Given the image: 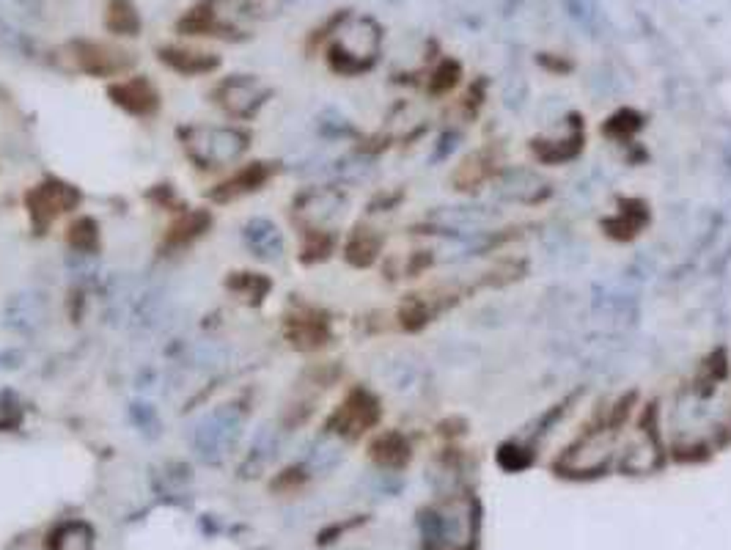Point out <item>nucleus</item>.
Returning a JSON list of instances; mask_svg holds the SVG:
<instances>
[{
    "instance_id": "3",
    "label": "nucleus",
    "mask_w": 731,
    "mask_h": 550,
    "mask_svg": "<svg viewBox=\"0 0 731 550\" xmlns=\"http://www.w3.org/2000/svg\"><path fill=\"white\" fill-rule=\"evenodd\" d=\"M245 408L237 402H225L193 424L190 446L204 462H223L237 446L245 430Z\"/></svg>"
},
{
    "instance_id": "15",
    "label": "nucleus",
    "mask_w": 731,
    "mask_h": 550,
    "mask_svg": "<svg viewBox=\"0 0 731 550\" xmlns=\"http://www.w3.org/2000/svg\"><path fill=\"white\" fill-rule=\"evenodd\" d=\"M267 182H270V165L267 163H250V165H245L237 173V177H232L229 182H223L212 193V198H215V202H234V198H242L247 193H256Z\"/></svg>"
},
{
    "instance_id": "7",
    "label": "nucleus",
    "mask_w": 731,
    "mask_h": 550,
    "mask_svg": "<svg viewBox=\"0 0 731 550\" xmlns=\"http://www.w3.org/2000/svg\"><path fill=\"white\" fill-rule=\"evenodd\" d=\"M49 319V300L44 292H14L6 297L4 309H0V325L17 336H34L39 333Z\"/></svg>"
},
{
    "instance_id": "21",
    "label": "nucleus",
    "mask_w": 731,
    "mask_h": 550,
    "mask_svg": "<svg viewBox=\"0 0 731 550\" xmlns=\"http://www.w3.org/2000/svg\"><path fill=\"white\" fill-rule=\"evenodd\" d=\"M380 254V237L371 234L369 229H355V234L346 242V259L358 267H366Z\"/></svg>"
},
{
    "instance_id": "4",
    "label": "nucleus",
    "mask_w": 731,
    "mask_h": 550,
    "mask_svg": "<svg viewBox=\"0 0 731 550\" xmlns=\"http://www.w3.org/2000/svg\"><path fill=\"white\" fill-rule=\"evenodd\" d=\"M80 198L83 195L78 187L61 180H44L36 187H31L28 195H25V207H28L36 234H44L61 215L78 210Z\"/></svg>"
},
{
    "instance_id": "9",
    "label": "nucleus",
    "mask_w": 731,
    "mask_h": 550,
    "mask_svg": "<svg viewBox=\"0 0 731 550\" xmlns=\"http://www.w3.org/2000/svg\"><path fill=\"white\" fill-rule=\"evenodd\" d=\"M108 96L110 103L118 105L124 113L138 116V118H148L160 111V94L151 86V80L146 78H124L108 86Z\"/></svg>"
},
{
    "instance_id": "14",
    "label": "nucleus",
    "mask_w": 731,
    "mask_h": 550,
    "mask_svg": "<svg viewBox=\"0 0 731 550\" xmlns=\"http://www.w3.org/2000/svg\"><path fill=\"white\" fill-rule=\"evenodd\" d=\"M160 61L179 74H209L220 66L217 56L204 53V50H187V47H163Z\"/></svg>"
},
{
    "instance_id": "24",
    "label": "nucleus",
    "mask_w": 731,
    "mask_h": 550,
    "mask_svg": "<svg viewBox=\"0 0 731 550\" xmlns=\"http://www.w3.org/2000/svg\"><path fill=\"white\" fill-rule=\"evenodd\" d=\"M22 424V408L17 402H0V430H14Z\"/></svg>"
},
{
    "instance_id": "8",
    "label": "nucleus",
    "mask_w": 731,
    "mask_h": 550,
    "mask_svg": "<svg viewBox=\"0 0 731 550\" xmlns=\"http://www.w3.org/2000/svg\"><path fill=\"white\" fill-rule=\"evenodd\" d=\"M377 421H380V402L366 388H355L331 416L327 430L344 438H358L371 430Z\"/></svg>"
},
{
    "instance_id": "12",
    "label": "nucleus",
    "mask_w": 731,
    "mask_h": 550,
    "mask_svg": "<svg viewBox=\"0 0 731 550\" xmlns=\"http://www.w3.org/2000/svg\"><path fill=\"white\" fill-rule=\"evenodd\" d=\"M212 226V215L207 210H190L182 212L171 223V229L163 237V251H182V248L193 245L198 237H204Z\"/></svg>"
},
{
    "instance_id": "16",
    "label": "nucleus",
    "mask_w": 731,
    "mask_h": 550,
    "mask_svg": "<svg viewBox=\"0 0 731 550\" xmlns=\"http://www.w3.org/2000/svg\"><path fill=\"white\" fill-rule=\"evenodd\" d=\"M371 460L383 468H401L410 460V443L399 432H385L371 443Z\"/></svg>"
},
{
    "instance_id": "13",
    "label": "nucleus",
    "mask_w": 731,
    "mask_h": 550,
    "mask_svg": "<svg viewBox=\"0 0 731 550\" xmlns=\"http://www.w3.org/2000/svg\"><path fill=\"white\" fill-rule=\"evenodd\" d=\"M341 212V195L333 190H311L302 193L297 202V215L314 226L311 232H324V226Z\"/></svg>"
},
{
    "instance_id": "23",
    "label": "nucleus",
    "mask_w": 731,
    "mask_h": 550,
    "mask_svg": "<svg viewBox=\"0 0 731 550\" xmlns=\"http://www.w3.org/2000/svg\"><path fill=\"white\" fill-rule=\"evenodd\" d=\"M130 421L135 424L138 430H143V432H151V430H160L163 424H160V416L151 410L148 405H130Z\"/></svg>"
},
{
    "instance_id": "20",
    "label": "nucleus",
    "mask_w": 731,
    "mask_h": 550,
    "mask_svg": "<svg viewBox=\"0 0 731 550\" xmlns=\"http://www.w3.org/2000/svg\"><path fill=\"white\" fill-rule=\"evenodd\" d=\"M225 286H229L237 297L247 300V303H262L270 292V281L262 279L259 272H232V279L225 281Z\"/></svg>"
},
{
    "instance_id": "10",
    "label": "nucleus",
    "mask_w": 731,
    "mask_h": 550,
    "mask_svg": "<svg viewBox=\"0 0 731 550\" xmlns=\"http://www.w3.org/2000/svg\"><path fill=\"white\" fill-rule=\"evenodd\" d=\"M242 242L250 254L262 262H278L284 256V232L278 229V223L259 215L250 218L242 226Z\"/></svg>"
},
{
    "instance_id": "18",
    "label": "nucleus",
    "mask_w": 731,
    "mask_h": 550,
    "mask_svg": "<svg viewBox=\"0 0 731 550\" xmlns=\"http://www.w3.org/2000/svg\"><path fill=\"white\" fill-rule=\"evenodd\" d=\"M49 550H94V531L83 520H69L49 534Z\"/></svg>"
},
{
    "instance_id": "2",
    "label": "nucleus",
    "mask_w": 731,
    "mask_h": 550,
    "mask_svg": "<svg viewBox=\"0 0 731 550\" xmlns=\"http://www.w3.org/2000/svg\"><path fill=\"white\" fill-rule=\"evenodd\" d=\"M247 133L240 127H217V124H193L182 130V146L187 157L204 171L225 168L240 163V157L247 152Z\"/></svg>"
},
{
    "instance_id": "11",
    "label": "nucleus",
    "mask_w": 731,
    "mask_h": 550,
    "mask_svg": "<svg viewBox=\"0 0 731 550\" xmlns=\"http://www.w3.org/2000/svg\"><path fill=\"white\" fill-rule=\"evenodd\" d=\"M286 336L297 349H316L331 339V322L319 311L300 309L286 319Z\"/></svg>"
},
{
    "instance_id": "1",
    "label": "nucleus",
    "mask_w": 731,
    "mask_h": 550,
    "mask_svg": "<svg viewBox=\"0 0 731 550\" xmlns=\"http://www.w3.org/2000/svg\"><path fill=\"white\" fill-rule=\"evenodd\" d=\"M165 314V286L151 275H116L105 294V319L121 331H155Z\"/></svg>"
},
{
    "instance_id": "19",
    "label": "nucleus",
    "mask_w": 731,
    "mask_h": 550,
    "mask_svg": "<svg viewBox=\"0 0 731 550\" xmlns=\"http://www.w3.org/2000/svg\"><path fill=\"white\" fill-rule=\"evenodd\" d=\"M69 248H72V254H88V256H96L99 251V226H96V220L94 218H80V220H74L72 226H69Z\"/></svg>"
},
{
    "instance_id": "17",
    "label": "nucleus",
    "mask_w": 731,
    "mask_h": 550,
    "mask_svg": "<svg viewBox=\"0 0 731 550\" xmlns=\"http://www.w3.org/2000/svg\"><path fill=\"white\" fill-rule=\"evenodd\" d=\"M105 28L116 36H138L141 14L133 0H110L105 9Z\"/></svg>"
},
{
    "instance_id": "6",
    "label": "nucleus",
    "mask_w": 731,
    "mask_h": 550,
    "mask_svg": "<svg viewBox=\"0 0 731 550\" xmlns=\"http://www.w3.org/2000/svg\"><path fill=\"white\" fill-rule=\"evenodd\" d=\"M66 53L74 69L94 74V78H116V74H124L135 64L133 53L103 42H72Z\"/></svg>"
},
{
    "instance_id": "22",
    "label": "nucleus",
    "mask_w": 731,
    "mask_h": 550,
    "mask_svg": "<svg viewBox=\"0 0 731 550\" xmlns=\"http://www.w3.org/2000/svg\"><path fill=\"white\" fill-rule=\"evenodd\" d=\"M275 443H278V432H275V427H270V424H264V427H259L254 443H250V452L245 457V468H256L262 470L270 457L275 455Z\"/></svg>"
},
{
    "instance_id": "5",
    "label": "nucleus",
    "mask_w": 731,
    "mask_h": 550,
    "mask_svg": "<svg viewBox=\"0 0 731 550\" xmlns=\"http://www.w3.org/2000/svg\"><path fill=\"white\" fill-rule=\"evenodd\" d=\"M270 96V88L254 74H232L217 83L215 103L232 118H254Z\"/></svg>"
}]
</instances>
